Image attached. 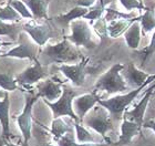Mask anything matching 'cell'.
<instances>
[{"mask_svg": "<svg viewBox=\"0 0 155 146\" xmlns=\"http://www.w3.org/2000/svg\"><path fill=\"white\" fill-rule=\"evenodd\" d=\"M18 83L9 73H0V88L3 91L11 92L18 89Z\"/></svg>", "mask_w": 155, "mask_h": 146, "instance_id": "obj_29", "label": "cell"}, {"mask_svg": "<svg viewBox=\"0 0 155 146\" xmlns=\"http://www.w3.org/2000/svg\"><path fill=\"white\" fill-rule=\"evenodd\" d=\"M23 31L22 23L13 22V23H7L6 21H2L0 19V36H6L12 40L17 41L19 39L20 33Z\"/></svg>", "mask_w": 155, "mask_h": 146, "instance_id": "obj_23", "label": "cell"}, {"mask_svg": "<svg viewBox=\"0 0 155 146\" xmlns=\"http://www.w3.org/2000/svg\"><path fill=\"white\" fill-rule=\"evenodd\" d=\"M6 146H19V145H16V144L11 143V142H10V141L6 140Z\"/></svg>", "mask_w": 155, "mask_h": 146, "instance_id": "obj_39", "label": "cell"}, {"mask_svg": "<svg viewBox=\"0 0 155 146\" xmlns=\"http://www.w3.org/2000/svg\"><path fill=\"white\" fill-rule=\"evenodd\" d=\"M141 32H142V27L140 21L133 22L130 28L124 33V39L127 44V47L131 49H137L141 42Z\"/></svg>", "mask_w": 155, "mask_h": 146, "instance_id": "obj_21", "label": "cell"}, {"mask_svg": "<svg viewBox=\"0 0 155 146\" xmlns=\"http://www.w3.org/2000/svg\"><path fill=\"white\" fill-rule=\"evenodd\" d=\"M7 91H2V90H0V99H3L5 95H6Z\"/></svg>", "mask_w": 155, "mask_h": 146, "instance_id": "obj_40", "label": "cell"}, {"mask_svg": "<svg viewBox=\"0 0 155 146\" xmlns=\"http://www.w3.org/2000/svg\"><path fill=\"white\" fill-rule=\"evenodd\" d=\"M123 69H124L123 63H116L113 67H111L97 80L93 91L97 93L99 91H104L107 94H115L126 91L129 85L126 84L125 80L121 74Z\"/></svg>", "mask_w": 155, "mask_h": 146, "instance_id": "obj_3", "label": "cell"}, {"mask_svg": "<svg viewBox=\"0 0 155 146\" xmlns=\"http://www.w3.org/2000/svg\"><path fill=\"white\" fill-rule=\"evenodd\" d=\"M30 9L36 20H49L48 7L51 0H22Z\"/></svg>", "mask_w": 155, "mask_h": 146, "instance_id": "obj_20", "label": "cell"}, {"mask_svg": "<svg viewBox=\"0 0 155 146\" xmlns=\"http://www.w3.org/2000/svg\"><path fill=\"white\" fill-rule=\"evenodd\" d=\"M143 127H145V128H150V130H152L155 133V121H144V123H143Z\"/></svg>", "mask_w": 155, "mask_h": 146, "instance_id": "obj_37", "label": "cell"}, {"mask_svg": "<svg viewBox=\"0 0 155 146\" xmlns=\"http://www.w3.org/2000/svg\"><path fill=\"white\" fill-rule=\"evenodd\" d=\"M33 62L35 63L32 65H30L29 68L23 70L21 73H19L16 76V81L19 85L29 86V85L39 83L40 81L48 78L49 72L45 68V65L42 64L41 62L39 61V59L35 60Z\"/></svg>", "mask_w": 155, "mask_h": 146, "instance_id": "obj_10", "label": "cell"}, {"mask_svg": "<svg viewBox=\"0 0 155 146\" xmlns=\"http://www.w3.org/2000/svg\"><path fill=\"white\" fill-rule=\"evenodd\" d=\"M101 96L97 95V92H91L87 94H82L79 96H75L73 100V111L77 114V116L80 120V123H82L84 116L93 109L97 104Z\"/></svg>", "mask_w": 155, "mask_h": 146, "instance_id": "obj_12", "label": "cell"}, {"mask_svg": "<svg viewBox=\"0 0 155 146\" xmlns=\"http://www.w3.org/2000/svg\"><path fill=\"white\" fill-rule=\"evenodd\" d=\"M71 34L65 36V38L70 40L74 46L83 47L87 50L97 48V43L94 39V32L91 29L90 23L85 19H77L70 23Z\"/></svg>", "mask_w": 155, "mask_h": 146, "instance_id": "obj_6", "label": "cell"}, {"mask_svg": "<svg viewBox=\"0 0 155 146\" xmlns=\"http://www.w3.org/2000/svg\"><path fill=\"white\" fill-rule=\"evenodd\" d=\"M74 131L78 143H97V142H104V140H97L93 134L87 128L82 125L80 122H74Z\"/></svg>", "mask_w": 155, "mask_h": 146, "instance_id": "obj_24", "label": "cell"}, {"mask_svg": "<svg viewBox=\"0 0 155 146\" xmlns=\"http://www.w3.org/2000/svg\"><path fill=\"white\" fill-rule=\"evenodd\" d=\"M0 146H6V138L2 135L0 136Z\"/></svg>", "mask_w": 155, "mask_h": 146, "instance_id": "obj_38", "label": "cell"}, {"mask_svg": "<svg viewBox=\"0 0 155 146\" xmlns=\"http://www.w3.org/2000/svg\"><path fill=\"white\" fill-rule=\"evenodd\" d=\"M58 146H74L75 140H74V133L73 132H70V133H67L65 135L61 136L58 140H54Z\"/></svg>", "mask_w": 155, "mask_h": 146, "instance_id": "obj_34", "label": "cell"}, {"mask_svg": "<svg viewBox=\"0 0 155 146\" xmlns=\"http://www.w3.org/2000/svg\"><path fill=\"white\" fill-rule=\"evenodd\" d=\"M141 16L134 17L131 19H117L107 22V34L110 38H119L121 34H124L125 31L130 28V26L135 21H140Z\"/></svg>", "mask_w": 155, "mask_h": 146, "instance_id": "obj_19", "label": "cell"}, {"mask_svg": "<svg viewBox=\"0 0 155 146\" xmlns=\"http://www.w3.org/2000/svg\"><path fill=\"white\" fill-rule=\"evenodd\" d=\"M153 94H155V89H154V92H153Z\"/></svg>", "mask_w": 155, "mask_h": 146, "instance_id": "obj_45", "label": "cell"}, {"mask_svg": "<svg viewBox=\"0 0 155 146\" xmlns=\"http://www.w3.org/2000/svg\"><path fill=\"white\" fill-rule=\"evenodd\" d=\"M63 82L62 81H54L53 79H45L37 83V90L38 94L43 100L50 101V102H55L59 97L62 95L63 91Z\"/></svg>", "mask_w": 155, "mask_h": 146, "instance_id": "obj_13", "label": "cell"}, {"mask_svg": "<svg viewBox=\"0 0 155 146\" xmlns=\"http://www.w3.org/2000/svg\"><path fill=\"white\" fill-rule=\"evenodd\" d=\"M154 85H155V83H154Z\"/></svg>", "mask_w": 155, "mask_h": 146, "instance_id": "obj_46", "label": "cell"}, {"mask_svg": "<svg viewBox=\"0 0 155 146\" xmlns=\"http://www.w3.org/2000/svg\"><path fill=\"white\" fill-rule=\"evenodd\" d=\"M154 80H155V75H151L149 81L145 82L140 88L134 89V90L130 91L126 94L115 95V96L109 97V99H100L97 104H100L101 106L105 107L110 112L111 117H112L114 124L117 125L123 120V115H124V112L126 111V107L132 103L133 101H134V99L141 93V91H142L143 89L146 88V85L149 84V83H151V81H154Z\"/></svg>", "mask_w": 155, "mask_h": 146, "instance_id": "obj_2", "label": "cell"}, {"mask_svg": "<svg viewBox=\"0 0 155 146\" xmlns=\"http://www.w3.org/2000/svg\"><path fill=\"white\" fill-rule=\"evenodd\" d=\"M92 26H93L94 32L97 33L101 39H104L107 36H109V34H107V22L104 17H102V18H100V19H97Z\"/></svg>", "mask_w": 155, "mask_h": 146, "instance_id": "obj_32", "label": "cell"}, {"mask_svg": "<svg viewBox=\"0 0 155 146\" xmlns=\"http://www.w3.org/2000/svg\"><path fill=\"white\" fill-rule=\"evenodd\" d=\"M40 95L33 93H27L25 99V106L21 114L17 117V123L23 137V146H29L31 138V128H32V110Z\"/></svg>", "mask_w": 155, "mask_h": 146, "instance_id": "obj_8", "label": "cell"}, {"mask_svg": "<svg viewBox=\"0 0 155 146\" xmlns=\"http://www.w3.org/2000/svg\"><path fill=\"white\" fill-rule=\"evenodd\" d=\"M121 74H122L123 79L125 80L126 84L134 89L140 88L141 85L149 81L150 76H151L146 72L136 68L133 62H129L127 64H124V69L121 71Z\"/></svg>", "mask_w": 155, "mask_h": 146, "instance_id": "obj_14", "label": "cell"}, {"mask_svg": "<svg viewBox=\"0 0 155 146\" xmlns=\"http://www.w3.org/2000/svg\"><path fill=\"white\" fill-rule=\"evenodd\" d=\"M20 43L12 48L8 52L3 53L1 58H17V59H29L30 61L37 60L40 54L41 49L36 42L29 41L28 33L22 31L19 36Z\"/></svg>", "mask_w": 155, "mask_h": 146, "instance_id": "obj_9", "label": "cell"}, {"mask_svg": "<svg viewBox=\"0 0 155 146\" xmlns=\"http://www.w3.org/2000/svg\"><path fill=\"white\" fill-rule=\"evenodd\" d=\"M0 19L2 21H11V22H19L22 17L17 12V10L9 3L5 7H0Z\"/></svg>", "mask_w": 155, "mask_h": 146, "instance_id": "obj_27", "label": "cell"}, {"mask_svg": "<svg viewBox=\"0 0 155 146\" xmlns=\"http://www.w3.org/2000/svg\"><path fill=\"white\" fill-rule=\"evenodd\" d=\"M142 125L136 122L130 121L125 117H123L122 124H121V135L114 146H126L129 145L134 137L139 134Z\"/></svg>", "mask_w": 155, "mask_h": 146, "instance_id": "obj_16", "label": "cell"}, {"mask_svg": "<svg viewBox=\"0 0 155 146\" xmlns=\"http://www.w3.org/2000/svg\"><path fill=\"white\" fill-rule=\"evenodd\" d=\"M62 89H63L62 95L55 102H50V101H47V100H43V102L52 111L53 118L62 117V116H69L70 118H72V120L74 121V122H80L79 117L77 116V114L73 111V105H72L74 97L78 96L77 91H74L73 89L70 88L67 84H63Z\"/></svg>", "mask_w": 155, "mask_h": 146, "instance_id": "obj_5", "label": "cell"}, {"mask_svg": "<svg viewBox=\"0 0 155 146\" xmlns=\"http://www.w3.org/2000/svg\"><path fill=\"white\" fill-rule=\"evenodd\" d=\"M38 59L42 64L47 67L50 63L67 64L79 62L83 59V57L78 50V47L64 37L61 42L43 47L40 51V58Z\"/></svg>", "mask_w": 155, "mask_h": 146, "instance_id": "obj_1", "label": "cell"}, {"mask_svg": "<svg viewBox=\"0 0 155 146\" xmlns=\"http://www.w3.org/2000/svg\"><path fill=\"white\" fill-rule=\"evenodd\" d=\"M10 43H7V42H2L1 40H0V49H1V47L2 46H9Z\"/></svg>", "mask_w": 155, "mask_h": 146, "instance_id": "obj_41", "label": "cell"}, {"mask_svg": "<svg viewBox=\"0 0 155 146\" xmlns=\"http://www.w3.org/2000/svg\"><path fill=\"white\" fill-rule=\"evenodd\" d=\"M140 1V3H141V5H143V0H139Z\"/></svg>", "mask_w": 155, "mask_h": 146, "instance_id": "obj_43", "label": "cell"}, {"mask_svg": "<svg viewBox=\"0 0 155 146\" xmlns=\"http://www.w3.org/2000/svg\"><path fill=\"white\" fill-rule=\"evenodd\" d=\"M97 2V0H73V3L75 6L84 7V8H90Z\"/></svg>", "mask_w": 155, "mask_h": 146, "instance_id": "obj_36", "label": "cell"}, {"mask_svg": "<svg viewBox=\"0 0 155 146\" xmlns=\"http://www.w3.org/2000/svg\"><path fill=\"white\" fill-rule=\"evenodd\" d=\"M154 89H155L154 84H153L151 88L147 89V91L145 92V95L143 96L142 100L136 104L135 107H134L133 110L125 111L123 117H125V118H127V120L141 124L143 127V123H144V114H145L146 107H147V104H149V102H150V99H151V96L153 95Z\"/></svg>", "mask_w": 155, "mask_h": 146, "instance_id": "obj_15", "label": "cell"}, {"mask_svg": "<svg viewBox=\"0 0 155 146\" xmlns=\"http://www.w3.org/2000/svg\"><path fill=\"white\" fill-rule=\"evenodd\" d=\"M123 8L127 11H132L134 9L137 10H145L146 7L144 5H141L139 0H119Z\"/></svg>", "mask_w": 155, "mask_h": 146, "instance_id": "obj_33", "label": "cell"}, {"mask_svg": "<svg viewBox=\"0 0 155 146\" xmlns=\"http://www.w3.org/2000/svg\"><path fill=\"white\" fill-rule=\"evenodd\" d=\"M87 63L89 58H83L75 64H60L58 70L62 72L65 78L70 80L75 86H82L85 82V76L87 74Z\"/></svg>", "mask_w": 155, "mask_h": 146, "instance_id": "obj_11", "label": "cell"}, {"mask_svg": "<svg viewBox=\"0 0 155 146\" xmlns=\"http://www.w3.org/2000/svg\"><path fill=\"white\" fill-rule=\"evenodd\" d=\"M105 13V5H104V0H97V2L94 3L93 6L89 8V11L85 16L83 17V19L89 20L91 24H93L97 19H100L103 17Z\"/></svg>", "mask_w": 155, "mask_h": 146, "instance_id": "obj_26", "label": "cell"}, {"mask_svg": "<svg viewBox=\"0 0 155 146\" xmlns=\"http://www.w3.org/2000/svg\"><path fill=\"white\" fill-rule=\"evenodd\" d=\"M87 11H89V8L75 6V7H73L68 13L53 17V18L50 19V21H51L52 23H54L55 26L60 27L61 29H64V28L70 26V23H71L72 21H74V20H77V19H80V18H83L87 13Z\"/></svg>", "mask_w": 155, "mask_h": 146, "instance_id": "obj_17", "label": "cell"}, {"mask_svg": "<svg viewBox=\"0 0 155 146\" xmlns=\"http://www.w3.org/2000/svg\"><path fill=\"white\" fill-rule=\"evenodd\" d=\"M141 27H142V33L151 32L153 29H155V10L153 8L146 7L144 10V13L141 15V20H140Z\"/></svg>", "mask_w": 155, "mask_h": 146, "instance_id": "obj_25", "label": "cell"}, {"mask_svg": "<svg viewBox=\"0 0 155 146\" xmlns=\"http://www.w3.org/2000/svg\"><path fill=\"white\" fill-rule=\"evenodd\" d=\"M23 31L28 33V36L36 42L39 47L45 46L49 39L57 36V32L51 26V21L45 20V22H40V20L31 19L22 23Z\"/></svg>", "mask_w": 155, "mask_h": 146, "instance_id": "obj_7", "label": "cell"}, {"mask_svg": "<svg viewBox=\"0 0 155 146\" xmlns=\"http://www.w3.org/2000/svg\"><path fill=\"white\" fill-rule=\"evenodd\" d=\"M134 17L135 16H133V15L120 12L119 10L112 9V8H105L104 18L107 20V22H110V21H113V20H117V19H131V18H134Z\"/></svg>", "mask_w": 155, "mask_h": 146, "instance_id": "obj_31", "label": "cell"}, {"mask_svg": "<svg viewBox=\"0 0 155 146\" xmlns=\"http://www.w3.org/2000/svg\"><path fill=\"white\" fill-rule=\"evenodd\" d=\"M82 124L87 127L97 132L99 135L102 136L104 141L111 142L107 137V134L110 131L114 130L113 120L111 117L110 112L105 107L101 106L100 104H97L89 113L84 116Z\"/></svg>", "mask_w": 155, "mask_h": 146, "instance_id": "obj_4", "label": "cell"}, {"mask_svg": "<svg viewBox=\"0 0 155 146\" xmlns=\"http://www.w3.org/2000/svg\"><path fill=\"white\" fill-rule=\"evenodd\" d=\"M7 3H9L10 6H12L17 10V12L22 17V19H33V16L30 9L27 7V5L23 2L22 0H9Z\"/></svg>", "mask_w": 155, "mask_h": 146, "instance_id": "obj_28", "label": "cell"}, {"mask_svg": "<svg viewBox=\"0 0 155 146\" xmlns=\"http://www.w3.org/2000/svg\"><path fill=\"white\" fill-rule=\"evenodd\" d=\"M0 124H1V135L9 141L11 137L10 131V100L8 92L5 97L0 100Z\"/></svg>", "mask_w": 155, "mask_h": 146, "instance_id": "obj_18", "label": "cell"}, {"mask_svg": "<svg viewBox=\"0 0 155 146\" xmlns=\"http://www.w3.org/2000/svg\"><path fill=\"white\" fill-rule=\"evenodd\" d=\"M42 146H54L53 144H51V143H45V144H43Z\"/></svg>", "mask_w": 155, "mask_h": 146, "instance_id": "obj_42", "label": "cell"}, {"mask_svg": "<svg viewBox=\"0 0 155 146\" xmlns=\"http://www.w3.org/2000/svg\"><path fill=\"white\" fill-rule=\"evenodd\" d=\"M74 146H114V143L112 142H97V143H77Z\"/></svg>", "mask_w": 155, "mask_h": 146, "instance_id": "obj_35", "label": "cell"}, {"mask_svg": "<svg viewBox=\"0 0 155 146\" xmlns=\"http://www.w3.org/2000/svg\"><path fill=\"white\" fill-rule=\"evenodd\" d=\"M73 130H74V122L70 124L68 122H65L62 117H57V118H53V121H52L50 133L53 135L54 140H58L67 133L73 132Z\"/></svg>", "mask_w": 155, "mask_h": 146, "instance_id": "obj_22", "label": "cell"}, {"mask_svg": "<svg viewBox=\"0 0 155 146\" xmlns=\"http://www.w3.org/2000/svg\"><path fill=\"white\" fill-rule=\"evenodd\" d=\"M3 53H1V50H0V58H1V55H2Z\"/></svg>", "mask_w": 155, "mask_h": 146, "instance_id": "obj_44", "label": "cell"}, {"mask_svg": "<svg viewBox=\"0 0 155 146\" xmlns=\"http://www.w3.org/2000/svg\"><path fill=\"white\" fill-rule=\"evenodd\" d=\"M155 52V32L153 33L151 42L146 48H144L142 51L140 52V57H141V67H145L146 62L149 61V59L153 55Z\"/></svg>", "mask_w": 155, "mask_h": 146, "instance_id": "obj_30", "label": "cell"}]
</instances>
